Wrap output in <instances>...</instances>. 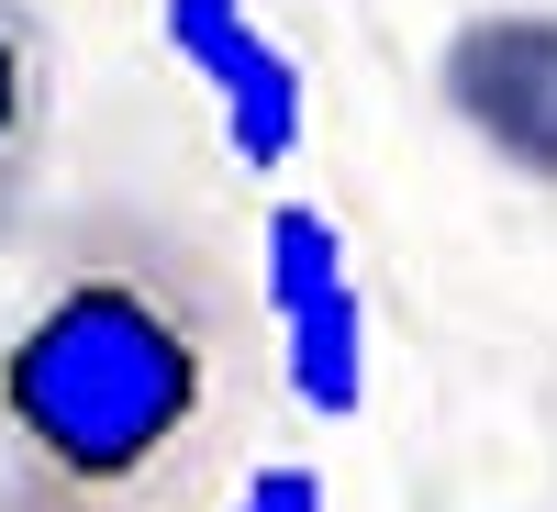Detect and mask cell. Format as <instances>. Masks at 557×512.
I'll use <instances>...</instances> for the list:
<instances>
[{"mask_svg": "<svg viewBox=\"0 0 557 512\" xmlns=\"http://www.w3.org/2000/svg\"><path fill=\"white\" fill-rule=\"evenodd\" d=\"M223 512H323V469H312V457H268Z\"/></svg>", "mask_w": 557, "mask_h": 512, "instance_id": "8992f818", "label": "cell"}, {"mask_svg": "<svg viewBox=\"0 0 557 512\" xmlns=\"http://www.w3.org/2000/svg\"><path fill=\"white\" fill-rule=\"evenodd\" d=\"M268 335H278V379L312 424H346L368 401V290L346 257V223L323 201H278L268 212Z\"/></svg>", "mask_w": 557, "mask_h": 512, "instance_id": "7a4b0ae2", "label": "cell"}, {"mask_svg": "<svg viewBox=\"0 0 557 512\" xmlns=\"http://www.w3.org/2000/svg\"><path fill=\"white\" fill-rule=\"evenodd\" d=\"M257 412V312L190 223L89 201L34 235L0 323L12 512H223Z\"/></svg>", "mask_w": 557, "mask_h": 512, "instance_id": "6da1fadb", "label": "cell"}, {"mask_svg": "<svg viewBox=\"0 0 557 512\" xmlns=\"http://www.w3.org/2000/svg\"><path fill=\"white\" fill-rule=\"evenodd\" d=\"M57 178V23L34 0H0V246L34 235Z\"/></svg>", "mask_w": 557, "mask_h": 512, "instance_id": "5b68a950", "label": "cell"}, {"mask_svg": "<svg viewBox=\"0 0 557 512\" xmlns=\"http://www.w3.org/2000/svg\"><path fill=\"white\" fill-rule=\"evenodd\" d=\"M435 112L469 146L557 201V12L513 0V12H469L435 45Z\"/></svg>", "mask_w": 557, "mask_h": 512, "instance_id": "3957f363", "label": "cell"}, {"mask_svg": "<svg viewBox=\"0 0 557 512\" xmlns=\"http://www.w3.org/2000/svg\"><path fill=\"white\" fill-rule=\"evenodd\" d=\"M0 512H12V490H0Z\"/></svg>", "mask_w": 557, "mask_h": 512, "instance_id": "52a82bcc", "label": "cell"}, {"mask_svg": "<svg viewBox=\"0 0 557 512\" xmlns=\"http://www.w3.org/2000/svg\"><path fill=\"white\" fill-rule=\"evenodd\" d=\"M157 34L168 57L190 67L212 89L223 112V146H235V167H290L301 157V123H312V89H301V57L278 45L246 0H157Z\"/></svg>", "mask_w": 557, "mask_h": 512, "instance_id": "277c9868", "label": "cell"}]
</instances>
